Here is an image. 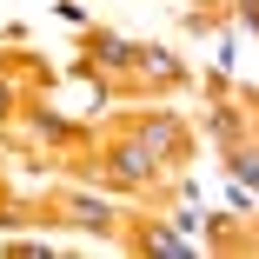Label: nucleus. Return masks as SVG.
I'll use <instances>...</instances> for the list:
<instances>
[{
  "label": "nucleus",
  "mask_w": 259,
  "mask_h": 259,
  "mask_svg": "<svg viewBox=\"0 0 259 259\" xmlns=\"http://www.w3.org/2000/svg\"><path fill=\"white\" fill-rule=\"evenodd\" d=\"M153 166H160V160H153V146H146L140 133L107 146V173H113L120 186H146V180H153Z\"/></svg>",
  "instance_id": "f257e3e1"
},
{
  "label": "nucleus",
  "mask_w": 259,
  "mask_h": 259,
  "mask_svg": "<svg viewBox=\"0 0 259 259\" xmlns=\"http://www.w3.org/2000/svg\"><path fill=\"white\" fill-rule=\"evenodd\" d=\"M133 133H140V140L153 146V160H160V166H166V160H180V153H186V126H180L173 113H153V120H140Z\"/></svg>",
  "instance_id": "f03ea898"
},
{
  "label": "nucleus",
  "mask_w": 259,
  "mask_h": 259,
  "mask_svg": "<svg viewBox=\"0 0 259 259\" xmlns=\"http://www.w3.org/2000/svg\"><path fill=\"white\" fill-rule=\"evenodd\" d=\"M87 54H93L100 67H113V73H120V67H140V47L120 40V33H93V40H87Z\"/></svg>",
  "instance_id": "7ed1b4c3"
},
{
  "label": "nucleus",
  "mask_w": 259,
  "mask_h": 259,
  "mask_svg": "<svg viewBox=\"0 0 259 259\" xmlns=\"http://www.w3.org/2000/svg\"><path fill=\"white\" fill-rule=\"evenodd\" d=\"M67 213H73V226H87V233H107V226H113V206H107V199H87V193L67 199Z\"/></svg>",
  "instance_id": "20e7f679"
},
{
  "label": "nucleus",
  "mask_w": 259,
  "mask_h": 259,
  "mask_svg": "<svg viewBox=\"0 0 259 259\" xmlns=\"http://www.w3.org/2000/svg\"><path fill=\"white\" fill-rule=\"evenodd\" d=\"M27 126H33V140H54V146H67V140H80V126H73V120H54V113H33Z\"/></svg>",
  "instance_id": "39448f33"
},
{
  "label": "nucleus",
  "mask_w": 259,
  "mask_h": 259,
  "mask_svg": "<svg viewBox=\"0 0 259 259\" xmlns=\"http://www.w3.org/2000/svg\"><path fill=\"white\" fill-rule=\"evenodd\" d=\"M233 173H239V180H246V186L259 193V153H246V146H233Z\"/></svg>",
  "instance_id": "423d86ee"
},
{
  "label": "nucleus",
  "mask_w": 259,
  "mask_h": 259,
  "mask_svg": "<svg viewBox=\"0 0 259 259\" xmlns=\"http://www.w3.org/2000/svg\"><path fill=\"white\" fill-rule=\"evenodd\" d=\"M0 120H14V80H0Z\"/></svg>",
  "instance_id": "0eeeda50"
},
{
  "label": "nucleus",
  "mask_w": 259,
  "mask_h": 259,
  "mask_svg": "<svg viewBox=\"0 0 259 259\" xmlns=\"http://www.w3.org/2000/svg\"><path fill=\"white\" fill-rule=\"evenodd\" d=\"M246 7H252V0H246Z\"/></svg>",
  "instance_id": "6e6552de"
}]
</instances>
